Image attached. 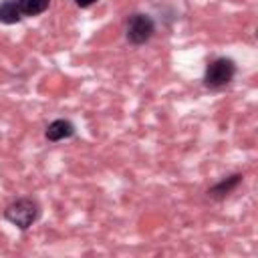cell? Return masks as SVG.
Returning <instances> with one entry per match:
<instances>
[{"instance_id":"cell-8","label":"cell","mask_w":258,"mask_h":258,"mask_svg":"<svg viewBox=\"0 0 258 258\" xmlns=\"http://www.w3.org/2000/svg\"><path fill=\"white\" fill-rule=\"evenodd\" d=\"M77 2V6H81V8H87V6H91L93 2H97V0H75Z\"/></svg>"},{"instance_id":"cell-7","label":"cell","mask_w":258,"mask_h":258,"mask_svg":"<svg viewBox=\"0 0 258 258\" xmlns=\"http://www.w3.org/2000/svg\"><path fill=\"white\" fill-rule=\"evenodd\" d=\"M240 179H242V175H232V177H228V181H220L218 185H214L208 194H210L212 198H224V196H228V194L240 183Z\"/></svg>"},{"instance_id":"cell-4","label":"cell","mask_w":258,"mask_h":258,"mask_svg":"<svg viewBox=\"0 0 258 258\" xmlns=\"http://www.w3.org/2000/svg\"><path fill=\"white\" fill-rule=\"evenodd\" d=\"M75 133V125L67 119H56L52 121L48 127H46V139L48 141H62V139H69L71 135Z\"/></svg>"},{"instance_id":"cell-2","label":"cell","mask_w":258,"mask_h":258,"mask_svg":"<svg viewBox=\"0 0 258 258\" xmlns=\"http://www.w3.org/2000/svg\"><path fill=\"white\" fill-rule=\"evenodd\" d=\"M234 73H236V67H234V62L230 58H216V60H212L208 64L204 83L210 89H218V87L228 85L234 79Z\"/></svg>"},{"instance_id":"cell-1","label":"cell","mask_w":258,"mask_h":258,"mask_svg":"<svg viewBox=\"0 0 258 258\" xmlns=\"http://www.w3.org/2000/svg\"><path fill=\"white\" fill-rule=\"evenodd\" d=\"M38 214H40V208H38V204L32 198H20V200L12 202L4 210V218L10 224H14L16 228H20V230L30 228L36 222Z\"/></svg>"},{"instance_id":"cell-6","label":"cell","mask_w":258,"mask_h":258,"mask_svg":"<svg viewBox=\"0 0 258 258\" xmlns=\"http://www.w3.org/2000/svg\"><path fill=\"white\" fill-rule=\"evenodd\" d=\"M18 4H20L22 14H26V16H36V14H42V12L48 8L50 0H18Z\"/></svg>"},{"instance_id":"cell-5","label":"cell","mask_w":258,"mask_h":258,"mask_svg":"<svg viewBox=\"0 0 258 258\" xmlns=\"http://www.w3.org/2000/svg\"><path fill=\"white\" fill-rule=\"evenodd\" d=\"M20 18H22V10H20V4L16 0H4L0 4V22L14 24Z\"/></svg>"},{"instance_id":"cell-3","label":"cell","mask_w":258,"mask_h":258,"mask_svg":"<svg viewBox=\"0 0 258 258\" xmlns=\"http://www.w3.org/2000/svg\"><path fill=\"white\" fill-rule=\"evenodd\" d=\"M153 34V22L145 14H133L127 22V40L131 44H143Z\"/></svg>"}]
</instances>
